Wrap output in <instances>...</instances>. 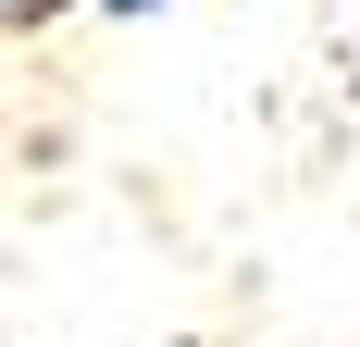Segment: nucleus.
<instances>
[{
	"instance_id": "f257e3e1",
	"label": "nucleus",
	"mask_w": 360,
	"mask_h": 347,
	"mask_svg": "<svg viewBox=\"0 0 360 347\" xmlns=\"http://www.w3.org/2000/svg\"><path fill=\"white\" fill-rule=\"evenodd\" d=\"M100 13H162V0H100Z\"/></svg>"
}]
</instances>
